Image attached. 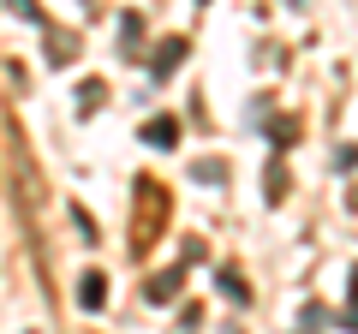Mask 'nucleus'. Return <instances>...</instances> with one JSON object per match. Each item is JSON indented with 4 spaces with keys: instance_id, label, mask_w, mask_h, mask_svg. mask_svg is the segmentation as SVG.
Wrapping results in <instances>:
<instances>
[{
    "instance_id": "20e7f679",
    "label": "nucleus",
    "mask_w": 358,
    "mask_h": 334,
    "mask_svg": "<svg viewBox=\"0 0 358 334\" xmlns=\"http://www.w3.org/2000/svg\"><path fill=\"white\" fill-rule=\"evenodd\" d=\"M13 13L24 18V24H42V6H36V0H13Z\"/></svg>"
},
{
    "instance_id": "f257e3e1",
    "label": "nucleus",
    "mask_w": 358,
    "mask_h": 334,
    "mask_svg": "<svg viewBox=\"0 0 358 334\" xmlns=\"http://www.w3.org/2000/svg\"><path fill=\"white\" fill-rule=\"evenodd\" d=\"M143 143H150V150H173V143H179V119L173 114L150 119V126H143Z\"/></svg>"
},
{
    "instance_id": "f03ea898",
    "label": "nucleus",
    "mask_w": 358,
    "mask_h": 334,
    "mask_svg": "<svg viewBox=\"0 0 358 334\" xmlns=\"http://www.w3.org/2000/svg\"><path fill=\"white\" fill-rule=\"evenodd\" d=\"M102 298H108L102 275H84V281H78V305H84V310H102Z\"/></svg>"
},
{
    "instance_id": "7ed1b4c3",
    "label": "nucleus",
    "mask_w": 358,
    "mask_h": 334,
    "mask_svg": "<svg viewBox=\"0 0 358 334\" xmlns=\"http://www.w3.org/2000/svg\"><path fill=\"white\" fill-rule=\"evenodd\" d=\"M179 60H185V42H179V36H173V42H162V54H155V78H167Z\"/></svg>"
},
{
    "instance_id": "39448f33",
    "label": "nucleus",
    "mask_w": 358,
    "mask_h": 334,
    "mask_svg": "<svg viewBox=\"0 0 358 334\" xmlns=\"http://www.w3.org/2000/svg\"><path fill=\"white\" fill-rule=\"evenodd\" d=\"M352 317H358V269H352Z\"/></svg>"
}]
</instances>
